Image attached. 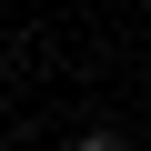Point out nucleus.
Instances as JSON below:
<instances>
[{"label":"nucleus","mask_w":151,"mask_h":151,"mask_svg":"<svg viewBox=\"0 0 151 151\" xmlns=\"http://www.w3.org/2000/svg\"><path fill=\"white\" fill-rule=\"evenodd\" d=\"M70 151H131V141H111V131H91V141H70Z\"/></svg>","instance_id":"obj_1"},{"label":"nucleus","mask_w":151,"mask_h":151,"mask_svg":"<svg viewBox=\"0 0 151 151\" xmlns=\"http://www.w3.org/2000/svg\"><path fill=\"white\" fill-rule=\"evenodd\" d=\"M0 10H10V0H0Z\"/></svg>","instance_id":"obj_2"}]
</instances>
